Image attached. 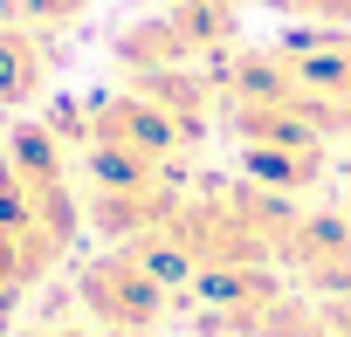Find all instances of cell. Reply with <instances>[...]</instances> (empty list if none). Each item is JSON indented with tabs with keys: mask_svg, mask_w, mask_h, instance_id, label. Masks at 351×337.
<instances>
[{
	"mask_svg": "<svg viewBox=\"0 0 351 337\" xmlns=\"http://www.w3.org/2000/svg\"><path fill=\"white\" fill-rule=\"evenodd\" d=\"M14 8H21V21H28V28L56 35V28H69V21L90 8V0H14Z\"/></svg>",
	"mask_w": 351,
	"mask_h": 337,
	"instance_id": "obj_6",
	"label": "cell"
},
{
	"mask_svg": "<svg viewBox=\"0 0 351 337\" xmlns=\"http://www.w3.org/2000/svg\"><path fill=\"white\" fill-rule=\"evenodd\" d=\"M344 221H351V200H344Z\"/></svg>",
	"mask_w": 351,
	"mask_h": 337,
	"instance_id": "obj_8",
	"label": "cell"
},
{
	"mask_svg": "<svg viewBox=\"0 0 351 337\" xmlns=\"http://www.w3.org/2000/svg\"><path fill=\"white\" fill-rule=\"evenodd\" d=\"M21 337H90V330H76V323H42V330H21Z\"/></svg>",
	"mask_w": 351,
	"mask_h": 337,
	"instance_id": "obj_7",
	"label": "cell"
},
{
	"mask_svg": "<svg viewBox=\"0 0 351 337\" xmlns=\"http://www.w3.org/2000/svg\"><path fill=\"white\" fill-rule=\"evenodd\" d=\"M262 8H276L289 21H310V28H351V0H262Z\"/></svg>",
	"mask_w": 351,
	"mask_h": 337,
	"instance_id": "obj_5",
	"label": "cell"
},
{
	"mask_svg": "<svg viewBox=\"0 0 351 337\" xmlns=\"http://www.w3.org/2000/svg\"><path fill=\"white\" fill-rule=\"evenodd\" d=\"M83 310L104 323V330H117V337H145L158 316H165V275L138 255V248H110V255H97L90 269H83Z\"/></svg>",
	"mask_w": 351,
	"mask_h": 337,
	"instance_id": "obj_2",
	"label": "cell"
},
{
	"mask_svg": "<svg viewBox=\"0 0 351 337\" xmlns=\"http://www.w3.org/2000/svg\"><path fill=\"white\" fill-rule=\"evenodd\" d=\"M296 103L324 124V138H351V28H310L276 49Z\"/></svg>",
	"mask_w": 351,
	"mask_h": 337,
	"instance_id": "obj_1",
	"label": "cell"
},
{
	"mask_svg": "<svg viewBox=\"0 0 351 337\" xmlns=\"http://www.w3.org/2000/svg\"><path fill=\"white\" fill-rule=\"evenodd\" d=\"M49 83V35L28 21H0V103H28Z\"/></svg>",
	"mask_w": 351,
	"mask_h": 337,
	"instance_id": "obj_4",
	"label": "cell"
},
{
	"mask_svg": "<svg viewBox=\"0 0 351 337\" xmlns=\"http://www.w3.org/2000/svg\"><path fill=\"white\" fill-rule=\"evenodd\" d=\"M276 262H282L296 282H310V289H324V296H337V303L351 296V227H337L330 214H289Z\"/></svg>",
	"mask_w": 351,
	"mask_h": 337,
	"instance_id": "obj_3",
	"label": "cell"
}]
</instances>
